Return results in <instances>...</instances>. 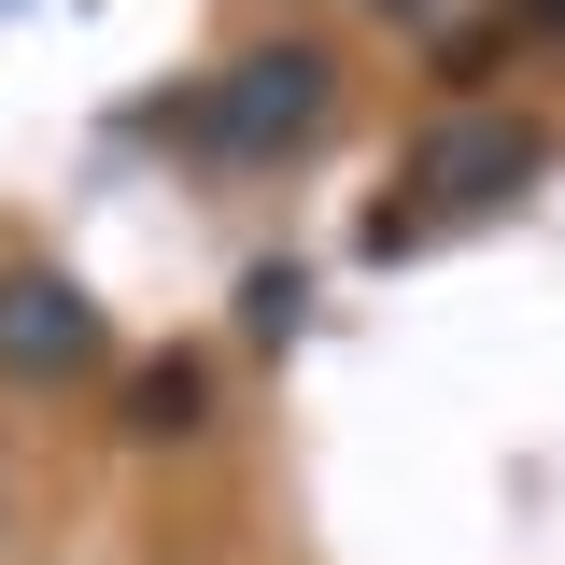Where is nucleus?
Here are the masks:
<instances>
[{
  "instance_id": "4",
  "label": "nucleus",
  "mask_w": 565,
  "mask_h": 565,
  "mask_svg": "<svg viewBox=\"0 0 565 565\" xmlns=\"http://www.w3.org/2000/svg\"><path fill=\"white\" fill-rule=\"evenodd\" d=\"M199 424H212V367L199 353H156L128 382V438H199Z\"/></svg>"
},
{
  "instance_id": "7",
  "label": "nucleus",
  "mask_w": 565,
  "mask_h": 565,
  "mask_svg": "<svg viewBox=\"0 0 565 565\" xmlns=\"http://www.w3.org/2000/svg\"><path fill=\"white\" fill-rule=\"evenodd\" d=\"M523 14H537V29H565V0H523Z\"/></svg>"
},
{
  "instance_id": "3",
  "label": "nucleus",
  "mask_w": 565,
  "mask_h": 565,
  "mask_svg": "<svg viewBox=\"0 0 565 565\" xmlns=\"http://www.w3.org/2000/svg\"><path fill=\"white\" fill-rule=\"evenodd\" d=\"M99 367V297L71 269H0V382H85Z\"/></svg>"
},
{
  "instance_id": "1",
  "label": "nucleus",
  "mask_w": 565,
  "mask_h": 565,
  "mask_svg": "<svg viewBox=\"0 0 565 565\" xmlns=\"http://www.w3.org/2000/svg\"><path fill=\"white\" fill-rule=\"evenodd\" d=\"M326 114H340V57L326 43H255V57H226L199 85V141L226 170H269L297 141H326Z\"/></svg>"
},
{
  "instance_id": "5",
  "label": "nucleus",
  "mask_w": 565,
  "mask_h": 565,
  "mask_svg": "<svg viewBox=\"0 0 565 565\" xmlns=\"http://www.w3.org/2000/svg\"><path fill=\"white\" fill-rule=\"evenodd\" d=\"M297 311H311V269H297V255H255V269H241V326H255V340H297Z\"/></svg>"
},
{
  "instance_id": "6",
  "label": "nucleus",
  "mask_w": 565,
  "mask_h": 565,
  "mask_svg": "<svg viewBox=\"0 0 565 565\" xmlns=\"http://www.w3.org/2000/svg\"><path fill=\"white\" fill-rule=\"evenodd\" d=\"M353 241H367V255H411V241H424V199H367V212H353Z\"/></svg>"
},
{
  "instance_id": "2",
  "label": "nucleus",
  "mask_w": 565,
  "mask_h": 565,
  "mask_svg": "<svg viewBox=\"0 0 565 565\" xmlns=\"http://www.w3.org/2000/svg\"><path fill=\"white\" fill-rule=\"evenodd\" d=\"M537 170H552L537 114H494V99H452V114H424V141H411L424 212H494V199H523Z\"/></svg>"
}]
</instances>
